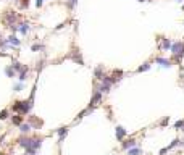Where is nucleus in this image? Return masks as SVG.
Segmentation results:
<instances>
[{"instance_id":"obj_1","label":"nucleus","mask_w":184,"mask_h":155,"mask_svg":"<svg viewBox=\"0 0 184 155\" xmlns=\"http://www.w3.org/2000/svg\"><path fill=\"white\" fill-rule=\"evenodd\" d=\"M13 112H16L18 115H28L32 110V100H16L13 105Z\"/></svg>"},{"instance_id":"obj_2","label":"nucleus","mask_w":184,"mask_h":155,"mask_svg":"<svg viewBox=\"0 0 184 155\" xmlns=\"http://www.w3.org/2000/svg\"><path fill=\"white\" fill-rule=\"evenodd\" d=\"M171 55H173V58L176 61H179L182 57H184V42L182 41H178V42H173L171 45Z\"/></svg>"},{"instance_id":"obj_3","label":"nucleus","mask_w":184,"mask_h":155,"mask_svg":"<svg viewBox=\"0 0 184 155\" xmlns=\"http://www.w3.org/2000/svg\"><path fill=\"white\" fill-rule=\"evenodd\" d=\"M3 21L11 28V26H15V24H16V21H18V15H16L15 11H11V10H10V11H5Z\"/></svg>"},{"instance_id":"obj_4","label":"nucleus","mask_w":184,"mask_h":155,"mask_svg":"<svg viewBox=\"0 0 184 155\" xmlns=\"http://www.w3.org/2000/svg\"><path fill=\"white\" fill-rule=\"evenodd\" d=\"M102 92H99V90H94V95H92V99H90V103H89V108L92 110L95 105H99V103L102 102Z\"/></svg>"},{"instance_id":"obj_5","label":"nucleus","mask_w":184,"mask_h":155,"mask_svg":"<svg viewBox=\"0 0 184 155\" xmlns=\"http://www.w3.org/2000/svg\"><path fill=\"white\" fill-rule=\"evenodd\" d=\"M18 31L23 34V36H28V32L31 31V24L28 21H23V23H20V24H18Z\"/></svg>"},{"instance_id":"obj_6","label":"nucleus","mask_w":184,"mask_h":155,"mask_svg":"<svg viewBox=\"0 0 184 155\" xmlns=\"http://www.w3.org/2000/svg\"><path fill=\"white\" fill-rule=\"evenodd\" d=\"M133 147H137V141L136 139H128V141H123L121 142V149L123 150H129Z\"/></svg>"},{"instance_id":"obj_7","label":"nucleus","mask_w":184,"mask_h":155,"mask_svg":"<svg viewBox=\"0 0 184 155\" xmlns=\"http://www.w3.org/2000/svg\"><path fill=\"white\" fill-rule=\"evenodd\" d=\"M126 134H128V131H126L123 126H116V129H115V136H116V139L118 141H123Z\"/></svg>"},{"instance_id":"obj_8","label":"nucleus","mask_w":184,"mask_h":155,"mask_svg":"<svg viewBox=\"0 0 184 155\" xmlns=\"http://www.w3.org/2000/svg\"><path fill=\"white\" fill-rule=\"evenodd\" d=\"M7 42H8L10 47H20V45H21V41L15 36V34H11V36L7 37Z\"/></svg>"},{"instance_id":"obj_9","label":"nucleus","mask_w":184,"mask_h":155,"mask_svg":"<svg viewBox=\"0 0 184 155\" xmlns=\"http://www.w3.org/2000/svg\"><path fill=\"white\" fill-rule=\"evenodd\" d=\"M155 63L157 65H160V66H163V68H170L173 63H171V60H168V58H163V57H157L155 58Z\"/></svg>"},{"instance_id":"obj_10","label":"nucleus","mask_w":184,"mask_h":155,"mask_svg":"<svg viewBox=\"0 0 184 155\" xmlns=\"http://www.w3.org/2000/svg\"><path fill=\"white\" fill-rule=\"evenodd\" d=\"M28 123H29L34 129H41L42 124H44L42 120H39V118H36V116H29V121H28Z\"/></svg>"},{"instance_id":"obj_11","label":"nucleus","mask_w":184,"mask_h":155,"mask_svg":"<svg viewBox=\"0 0 184 155\" xmlns=\"http://www.w3.org/2000/svg\"><path fill=\"white\" fill-rule=\"evenodd\" d=\"M55 133L58 134V144H61L63 139H65L66 134H68V128H66V126H61V128H58V129L55 131Z\"/></svg>"},{"instance_id":"obj_12","label":"nucleus","mask_w":184,"mask_h":155,"mask_svg":"<svg viewBox=\"0 0 184 155\" xmlns=\"http://www.w3.org/2000/svg\"><path fill=\"white\" fill-rule=\"evenodd\" d=\"M171 45H173V41L168 37H162V44H160V50H170Z\"/></svg>"},{"instance_id":"obj_13","label":"nucleus","mask_w":184,"mask_h":155,"mask_svg":"<svg viewBox=\"0 0 184 155\" xmlns=\"http://www.w3.org/2000/svg\"><path fill=\"white\" fill-rule=\"evenodd\" d=\"M23 118H24L23 115H18V113H16V115H13V116H11V123H13L15 126H21V124H23Z\"/></svg>"},{"instance_id":"obj_14","label":"nucleus","mask_w":184,"mask_h":155,"mask_svg":"<svg viewBox=\"0 0 184 155\" xmlns=\"http://www.w3.org/2000/svg\"><path fill=\"white\" fill-rule=\"evenodd\" d=\"M31 129H34V128H32V126H31L29 123H23V124L20 126V131H21V133H23V134H24V136H26L28 133H29V131H31Z\"/></svg>"},{"instance_id":"obj_15","label":"nucleus","mask_w":184,"mask_h":155,"mask_svg":"<svg viewBox=\"0 0 184 155\" xmlns=\"http://www.w3.org/2000/svg\"><path fill=\"white\" fill-rule=\"evenodd\" d=\"M94 76L97 78V79H102L105 74H103V66H97L95 70H94Z\"/></svg>"},{"instance_id":"obj_16","label":"nucleus","mask_w":184,"mask_h":155,"mask_svg":"<svg viewBox=\"0 0 184 155\" xmlns=\"http://www.w3.org/2000/svg\"><path fill=\"white\" fill-rule=\"evenodd\" d=\"M5 74H7L8 78H15V74H16V71H15V68L11 66V65H8L7 68H5Z\"/></svg>"},{"instance_id":"obj_17","label":"nucleus","mask_w":184,"mask_h":155,"mask_svg":"<svg viewBox=\"0 0 184 155\" xmlns=\"http://www.w3.org/2000/svg\"><path fill=\"white\" fill-rule=\"evenodd\" d=\"M128 155H142V149L137 146V147H133L128 150Z\"/></svg>"},{"instance_id":"obj_18","label":"nucleus","mask_w":184,"mask_h":155,"mask_svg":"<svg viewBox=\"0 0 184 155\" xmlns=\"http://www.w3.org/2000/svg\"><path fill=\"white\" fill-rule=\"evenodd\" d=\"M150 70V61H145L144 65H141L139 68H137V73H142V71H149Z\"/></svg>"},{"instance_id":"obj_19","label":"nucleus","mask_w":184,"mask_h":155,"mask_svg":"<svg viewBox=\"0 0 184 155\" xmlns=\"http://www.w3.org/2000/svg\"><path fill=\"white\" fill-rule=\"evenodd\" d=\"M121 76H123V71L121 70H115V73H113V79H115V83H118L120 79H121Z\"/></svg>"},{"instance_id":"obj_20","label":"nucleus","mask_w":184,"mask_h":155,"mask_svg":"<svg viewBox=\"0 0 184 155\" xmlns=\"http://www.w3.org/2000/svg\"><path fill=\"white\" fill-rule=\"evenodd\" d=\"M179 144H181V139H175V141L171 142V144H170L168 147H166V149H168V152H170V150H173L175 147H178V146H179Z\"/></svg>"},{"instance_id":"obj_21","label":"nucleus","mask_w":184,"mask_h":155,"mask_svg":"<svg viewBox=\"0 0 184 155\" xmlns=\"http://www.w3.org/2000/svg\"><path fill=\"white\" fill-rule=\"evenodd\" d=\"M28 73H29V70H26V71H21L18 74V79H20V83H24L26 81V78H28Z\"/></svg>"},{"instance_id":"obj_22","label":"nucleus","mask_w":184,"mask_h":155,"mask_svg":"<svg viewBox=\"0 0 184 155\" xmlns=\"http://www.w3.org/2000/svg\"><path fill=\"white\" fill-rule=\"evenodd\" d=\"M23 89H24V83H16V84L13 86V90H15V92H21Z\"/></svg>"},{"instance_id":"obj_23","label":"nucleus","mask_w":184,"mask_h":155,"mask_svg":"<svg viewBox=\"0 0 184 155\" xmlns=\"http://www.w3.org/2000/svg\"><path fill=\"white\" fill-rule=\"evenodd\" d=\"M76 3H78V0H66V7L68 8H74Z\"/></svg>"},{"instance_id":"obj_24","label":"nucleus","mask_w":184,"mask_h":155,"mask_svg":"<svg viewBox=\"0 0 184 155\" xmlns=\"http://www.w3.org/2000/svg\"><path fill=\"white\" fill-rule=\"evenodd\" d=\"M31 50H34V52H37V50H44V45H42V44H34L32 47H31Z\"/></svg>"},{"instance_id":"obj_25","label":"nucleus","mask_w":184,"mask_h":155,"mask_svg":"<svg viewBox=\"0 0 184 155\" xmlns=\"http://www.w3.org/2000/svg\"><path fill=\"white\" fill-rule=\"evenodd\" d=\"M8 118V110H2L0 112V120H7Z\"/></svg>"},{"instance_id":"obj_26","label":"nucleus","mask_w":184,"mask_h":155,"mask_svg":"<svg viewBox=\"0 0 184 155\" xmlns=\"http://www.w3.org/2000/svg\"><path fill=\"white\" fill-rule=\"evenodd\" d=\"M182 126H184V120H179V121L175 123V128H176V129H181Z\"/></svg>"},{"instance_id":"obj_27","label":"nucleus","mask_w":184,"mask_h":155,"mask_svg":"<svg viewBox=\"0 0 184 155\" xmlns=\"http://www.w3.org/2000/svg\"><path fill=\"white\" fill-rule=\"evenodd\" d=\"M168 121H170V118H168V116H166V118H165V120H163V121H162V123H160V124H162V126H165V124H168Z\"/></svg>"},{"instance_id":"obj_28","label":"nucleus","mask_w":184,"mask_h":155,"mask_svg":"<svg viewBox=\"0 0 184 155\" xmlns=\"http://www.w3.org/2000/svg\"><path fill=\"white\" fill-rule=\"evenodd\" d=\"M36 5H37V7H42V5H44V0H37Z\"/></svg>"},{"instance_id":"obj_29","label":"nucleus","mask_w":184,"mask_h":155,"mask_svg":"<svg viewBox=\"0 0 184 155\" xmlns=\"http://www.w3.org/2000/svg\"><path fill=\"white\" fill-rule=\"evenodd\" d=\"M139 2H149V0H139Z\"/></svg>"},{"instance_id":"obj_30","label":"nucleus","mask_w":184,"mask_h":155,"mask_svg":"<svg viewBox=\"0 0 184 155\" xmlns=\"http://www.w3.org/2000/svg\"><path fill=\"white\" fill-rule=\"evenodd\" d=\"M178 2H184V0H178Z\"/></svg>"},{"instance_id":"obj_31","label":"nucleus","mask_w":184,"mask_h":155,"mask_svg":"<svg viewBox=\"0 0 184 155\" xmlns=\"http://www.w3.org/2000/svg\"><path fill=\"white\" fill-rule=\"evenodd\" d=\"M182 10H184V5H182Z\"/></svg>"}]
</instances>
